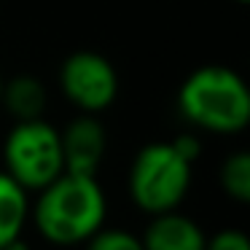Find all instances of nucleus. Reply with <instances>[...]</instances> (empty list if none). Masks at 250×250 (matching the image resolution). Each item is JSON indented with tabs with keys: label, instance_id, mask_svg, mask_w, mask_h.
Segmentation results:
<instances>
[{
	"label": "nucleus",
	"instance_id": "obj_9",
	"mask_svg": "<svg viewBox=\"0 0 250 250\" xmlns=\"http://www.w3.org/2000/svg\"><path fill=\"white\" fill-rule=\"evenodd\" d=\"M30 223V194L0 169V250L22 237Z\"/></svg>",
	"mask_w": 250,
	"mask_h": 250
},
{
	"label": "nucleus",
	"instance_id": "obj_10",
	"mask_svg": "<svg viewBox=\"0 0 250 250\" xmlns=\"http://www.w3.org/2000/svg\"><path fill=\"white\" fill-rule=\"evenodd\" d=\"M218 186L221 191L237 205L250 202V153L234 151L218 167Z\"/></svg>",
	"mask_w": 250,
	"mask_h": 250
},
{
	"label": "nucleus",
	"instance_id": "obj_3",
	"mask_svg": "<svg viewBox=\"0 0 250 250\" xmlns=\"http://www.w3.org/2000/svg\"><path fill=\"white\" fill-rule=\"evenodd\" d=\"M194 183V164L175 151L172 143H148L135 153L126 172V194L146 215L180 210Z\"/></svg>",
	"mask_w": 250,
	"mask_h": 250
},
{
	"label": "nucleus",
	"instance_id": "obj_16",
	"mask_svg": "<svg viewBox=\"0 0 250 250\" xmlns=\"http://www.w3.org/2000/svg\"><path fill=\"white\" fill-rule=\"evenodd\" d=\"M0 89H3V73H0Z\"/></svg>",
	"mask_w": 250,
	"mask_h": 250
},
{
	"label": "nucleus",
	"instance_id": "obj_2",
	"mask_svg": "<svg viewBox=\"0 0 250 250\" xmlns=\"http://www.w3.org/2000/svg\"><path fill=\"white\" fill-rule=\"evenodd\" d=\"M178 113L207 135H239L250 124V89L234 67L202 65L178 89Z\"/></svg>",
	"mask_w": 250,
	"mask_h": 250
},
{
	"label": "nucleus",
	"instance_id": "obj_15",
	"mask_svg": "<svg viewBox=\"0 0 250 250\" xmlns=\"http://www.w3.org/2000/svg\"><path fill=\"white\" fill-rule=\"evenodd\" d=\"M234 3H239V6H245V3H248V0H234Z\"/></svg>",
	"mask_w": 250,
	"mask_h": 250
},
{
	"label": "nucleus",
	"instance_id": "obj_11",
	"mask_svg": "<svg viewBox=\"0 0 250 250\" xmlns=\"http://www.w3.org/2000/svg\"><path fill=\"white\" fill-rule=\"evenodd\" d=\"M83 250H146L140 242V234L119 226H103L97 234L83 242Z\"/></svg>",
	"mask_w": 250,
	"mask_h": 250
},
{
	"label": "nucleus",
	"instance_id": "obj_1",
	"mask_svg": "<svg viewBox=\"0 0 250 250\" xmlns=\"http://www.w3.org/2000/svg\"><path fill=\"white\" fill-rule=\"evenodd\" d=\"M30 221L43 242L54 248H76L108 223V194L97 175L62 172L35 191Z\"/></svg>",
	"mask_w": 250,
	"mask_h": 250
},
{
	"label": "nucleus",
	"instance_id": "obj_12",
	"mask_svg": "<svg viewBox=\"0 0 250 250\" xmlns=\"http://www.w3.org/2000/svg\"><path fill=\"white\" fill-rule=\"evenodd\" d=\"M205 250H250V239L242 229L226 226V229H218L215 234L207 237Z\"/></svg>",
	"mask_w": 250,
	"mask_h": 250
},
{
	"label": "nucleus",
	"instance_id": "obj_8",
	"mask_svg": "<svg viewBox=\"0 0 250 250\" xmlns=\"http://www.w3.org/2000/svg\"><path fill=\"white\" fill-rule=\"evenodd\" d=\"M49 105V92L43 81L35 76H14L3 78L0 89V110H6L14 121H27V119H41Z\"/></svg>",
	"mask_w": 250,
	"mask_h": 250
},
{
	"label": "nucleus",
	"instance_id": "obj_5",
	"mask_svg": "<svg viewBox=\"0 0 250 250\" xmlns=\"http://www.w3.org/2000/svg\"><path fill=\"white\" fill-rule=\"evenodd\" d=\"M119 73L105 54L81 49L60 65V92L78 113L100 116L119 97Z\"/></svg>",
	"mask_w": 250,
	"mask_h": 250
},
{
	"label": "nucleus",
	"instance_id": "obj_6",
	"mask_svg": "<svg viewBox=\"0 0 250 250\" xmlns=\"http://www.w3.org/2000/svg\"><path fill=\"white\" fill-rule=\"evenodd\" d=\"M62 140V159L65 172L78 175H97L108 153V129L92 113H81L67 121L65 129H60Z\"/></svg>",
	"mask_w": 250,
	"mask_h": 250
},
{
	"label": "nucleus",
	"instance_id": "obj_13",
	"mask_svg": "<svg viewBox=\"0 0 250 250\" xmlns=\"http://www.w3.org/2000/svg\"><path fill=\"white\" fill-rule=\"evenodd\" d=\"M169 143H172L175 151L183 159H188L191 164H196V159L202 156V140H199L196 132H180V135H175Z\"/></svg>",
	"mask_w": 250,
	"mask_h": 250
},
{
	"label": "nucleus",
	"instance_id": "obj_4",
	"mask_svg": "<svg viewBox=\"0 0 250 250\" xmlns=\"http://www.w3.org/2000/svg\"><path fill=\"white\" fill-rule=\"evenodd\" d=\"M3 172H8L27 194H35L65 172L60 129L51 121L27 119L14 121L3 137Z\"/></svg>",
	"mask_w": 250,
	"mask_h": 250
},
{
	"label": "nucleus",
	"instance_id": "obj_7",
	"mask_svg": "<svg viewBox=\"0 0 250 250\" xmlns=\"http://www.w3.org/2000/svg\"><path fill=\"white\" fill-rule=\"evenodd\" d=\"M140 242L146 250H205L207 234L191 215L169 210L148 215Z\"/></svg>",
	"mask_w": 250,
	"mask_h": 250
},
{
	"label": "nucleus",
	"instance_id": "obj_14",
	"mask_svg": "<svg viewBox=\"0 0 250 250\" xmlns=\"http://www.w3.org/2000/svg\"><path fill=\"white\" fill-rule=\"evenodd\" d=\"M3 250H30V242H27L24 237H17L14 242H8Z\"/></svg>",
	"mask_w": 250,
	"mask_h": 250
}]
</instances>
